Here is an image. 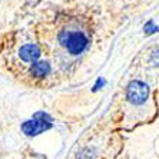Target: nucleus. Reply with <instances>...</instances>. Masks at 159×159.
<instances>
[{
  "instance_id": "nucleus-4",
  "label": "nucleus",
  "mask_w": 159,
  "mask_h": 159,
  "mask_svg": "<svg viewBox=\"0 0 159 159\" xmlns=\"http://www.w3.org/2000/svg\"><path fill=\"white\" fill-rule=\"evenodd\" d=\"M19 56H20V59H22L23 62L34 63L39 59V56H40V49H39V46H36V44H33V43L25 44V46L20 49Z\"/></svg>"
},
{
  "instance_id": "nucleus-5",
  "label": "nucleus",
  "mask_w": 159,
  "mask_h": 159,
  "mask_svg": "<svg viewBox=\"0 0 159 159\" xmlns=\"http://www.w3.org/2000/svg\"><path fill=\"white\" fill-rule=\"evenodd\" d=\"M30 73L33 75L34 78H44L50 73V66L46 62H37L30 67Z\"/></svg>"
},
{
  "instance_id": "nucleus-6",
  "label": "nucleus",
  "mask_w": 159,
  "mask_h": 159,
  "mask_svg": "<svg viewBox=\"0 0 159 159\" xmlns=\"http://www.w3.org/2000/svg\"><path fill=\"white\" fill-rule=\"evenodd\" d=\"M158 30H159V27L155 26V25H153V22H148V23H146V26H145V33H146V34L156 33Z\"/></svg>"
},
{
  "instance_id": "nucleus-1",
  "label": "nucleus",
  "mask_w": 159,
  "mask_h": 159,
  "mask_svg": "<svg viewBox=\"0 0 159 159\" xmlns=\"http://www.w3.org/2000/svg\"><path fill=\"white\" fill-rule=\"evenodd\" d=\"M62 46L70 55H80L89 44V39L83 32L79 30H66L59 36Z\"/></svg>"
},
{
  "instance_id": "nucleus-2",
  "label": "nucleus",
  "mask_w": 159,
  "mask_h": 159,
  "mask_svg": "<svg viewBox=\"0 0 159 159\" xmlns=\"http://www.w3.org/2000/svg\"><path fill=\"white\" fill-rule=\"evenodd\" d=\"M50 128H52V118L44 112H37L32 119L22 123V130L27 136H36Z\"/></svg>"
},
{
  "instance_id": "nucleus-3",
  "label": "nucleus",
  "mask_w": 159,
  "mask_h": 159,
  "mask_svg": "<svg viewBox=\"0 0 159 159\" xmlns=\"http://www.w3.org/2000/svg\"><path fill=\"white\" fill-rule=\"evenodd\" d=\"M149 95L148 85L142 80H132L126 89V99L133 105H142L146 102Z\"/></svg>"
},
{
  "instance_id": "nucleus-7",
  "label": "nucleus",
  "mask_w": 159,
  "mask_h": 159,
  "mask_svg": "<svg viewBox=\"0 0 159 159\" xmlns=\"http://www.w3.org/2000/svg\"><path fill=\"white\" fill-rule=\"evenodd\" d=\"M76 159H93V153L89 149H83V151H80L78 153V158Z\"/></svg>"
}]
</instances>
